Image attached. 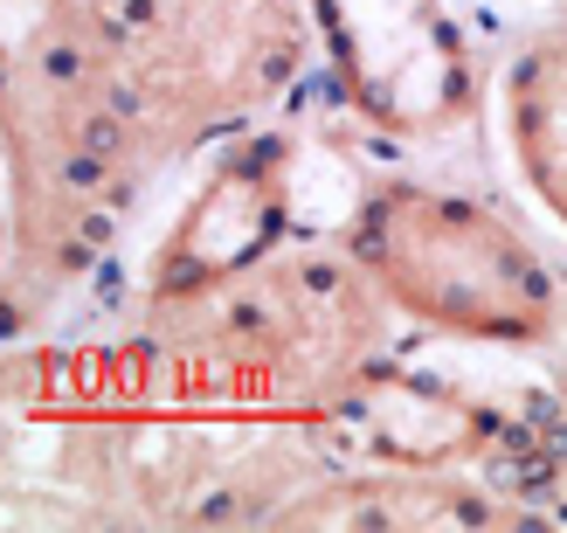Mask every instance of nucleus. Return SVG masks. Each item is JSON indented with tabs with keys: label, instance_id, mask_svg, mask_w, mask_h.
<instances>
[{
	"label": "nucleus",
	"instance_id": "4",
	"mask_svg": "<svg viewBox=\"0 0 567 533\" xmlns=\"http://www.w3.org/2000/svg\"><path fill=\"white\" fill-rule=\"evenodd\" d=\"M298 222V153L284 132H236V146L215 160V174L202 194L181 208V222L153 249L138 298H181L236 277L243 264H257L264 249H277Z\"/></svg>",
	"mask_w": 567,
	"mask_h": 533
},
{
	"label": "nucleus",
	"instance_id": "5",
	"mask_svg": "<svg viewBox=\"0 0 567 533\" xmlns=\"http://www.w3.org/2000/svg\"><path fill=\"white\" fill-rule=\"evenodd\" d=\"M270 526H533V506L485 485L477 471L347 458L298 499H284Z\"/></svg>",
	"mask_w": 567,
	"mask_h": 533
},
{
	"label": "nucleus",
	"instance_id": "1",
	"mask_svg": "<svg viewBox=\"0 0 567 533\" xmlns=\"http://www.w3.org/2000/svg\"><path fill=\"white\" fill-rule=\"evenodd\" d=\"M138 174L236 139L298 83L311 28L298 0H76Z\"/></svg>",
	"mask_w": 567,
	"mask_h": 533
},
{
	"label": "nucleus",
	"instance_id": "6",
	"mask_svg": "<svg viewBox=\"0 0 567 533\" xmlns=\"http://www.w3.org/2000/svg\"><path fill=\"white\" fill-rule=\"evenodd\" d=\"M505 111H513V153H519V174L526 194L540 202L547 215H560V160H567V70H560V28H540L513 76H505Z\"/></svg>",
	"mask_w": 567,
	"mask_h": 533
},
{
	"label": "nucleus",
	"instance_id": "7",
	"mask_svg": "<svg viewBox=\"0 0 567 533\" xmlns=\"http://www.w3.org/2000/svg\"><path fill=\"white\" fill-rule=\"evenodd\" d=\"M63 0H0V42H14L21 28H35L42 14H55Z\"/></svg>",
	"mask_w": 567,
	"mask_h": 533
},
{
	"label": "nucleus",
	"instance_id": "3",
	"mask_svg": "<svg viewBox=\"0 0 567 533\" xmlns=\"http://www.w3.org/2000/svg\"><path fill=\"white\" fill-rule=\"evenodd\" d=\"M332 83L381 139L436 146L477 125L485 70L443 0H298Z\"/></svg>",
	"mask_w": 567,
	"mask_h": 533
},
{
	"label": "nucleus",
	"instance_id": "2",
	"mask_svg": "<svg viewBox=\"0 0 567 533\" xmlns=\"http://www.w3.org/2000/svg\"><path fill=\"white\" fill-rule=\"evenodd\" d=\"M353 270L388 312L436 326L477 347H554L560 340V277L547 249L485 194L430 181H374L353 202L347 243Z\"/></svg>",
	"mask_w": 567,
	"mask_h": 533
}]
</instances>
